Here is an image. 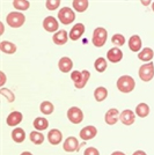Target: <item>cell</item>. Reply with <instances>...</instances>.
<instances>
[{"label": "cell", "mask_w": 154, "mask_h": 155, "mask_svg": "<svg viewBox=\"0 0 154 155\" xmlns=\"http://www.w3.org/2000/svg\"><path fill=\"white\" fill-rule=\"evenodd\" d=\"M89 78H90V73L87 70H84L82 72L80 71L71 72V79L74 82V87L77 89H82L87 84Z\"/></svg>", "instance_id": "cell-1"}, {"label": "cell", "mask_w": 154, "mask_h": 155, "mask_svg": "<svg viewBox=\"0 0 154 155\" xmlns=\"http://www.w3.org/2000/svg\"><path fill=\"white\" fill-rule=\"evenodd\" d=\"M117 88L121 93L124 94H129L135 89L136 87V81L135 79L130 75H122V77L118 78L117 80Z\"/></svg>", "instance_id": "cell-2"}, {"label": "cell", "mask_w": 154, "mask_h": 155, "mask_svg": "<svg viewBox=\"0 0 154 155\" xmlns=\"http://www.w3.org/2000/svg\"><path fill=\"white\" fill-rule=\"evenodd\" d=\"M7 25L12 28H20L25 25L26 22V16L20 12H11L7 14L6 16Z\"/></svg>", "instance_id": "cell-3"}, {"label": "cell", "mask_w": 154, "mask_h": 155, "mask_svg": "<svg viewBox=\"0 0 154 155\" xmlns=\"http://www.w3.org/2000/svg\"><path fill=\"white\" fill-rule=\"evenodd\" d=\"M108 38V31L102 28V27H99L96 28L94 32H93V37H92V43L96 48H102Z\"/></svg>", "instance_id": "cell-4"}, {"label": "cell", "mask_w": 154, "mask_h": 155, "mask_svg": "<svg viewBox=\"0 0 154 155\" xmlns=\"http://www.w3.org/2000/svg\"><path fill=\"white\" fill-rule=\"evenodd\" d=\"M139 78L144 82H149L154 78V63H146L141 65L138 71Z\"/></svg>", "instance_id": "cell-5"}, {"label": "cell", "mask_w": 154, "mask_h": 155, "mask_svg": "<svg viewBox=\"0 0 154 155\" xmlns=\"http://www.w3.org/2000/svg\"><path fill=\"white\" fill-rule=\"evenodd\" d=\"M58 19H59V21L63 25L67 26V25L73 23V21L75 20V13L73 12V9L70 8V7H63L58 12Z\"/></svg>", "instance_id": "cell-6"}, {"label": "cell", "mask_w": 154, "mask_h": 155, "mask_svg": "<svg viewBox=\"0 0 154 155\" xmlns=\"http://www.w3.org/2000/svg\"><path fill=\"white\" fill-rule=\"evenodd\" d=\"M67 118L71 123L80 124L84 120V112L78 107H71L70 109L67 110Z\"/></svg>", "instance_id": "cell-7"}, {"label": "cell", "mask_w": 154, "mask_h": 155, "mask_svg": "<svg viewBox=\"0 0 154 155\" xmlns=\"http://www.w3.org/2000/svg\"><path fill=\"white\" fill-rule=\"evenodd\" d=\"M96 134H97V129L95 126H93V125H88V126L84 127V129L80 131V133H79L80 138L84 141H88V140L94 139L96 137Z\"/></svg>", "instance_id": "cell-8"}, {"label": "cell", "mask_w": 154, "mask_h": 155, "mask_svg": "<svg viewBox=\"0 0 154 155\" xmlns=\"http://www.w3.org/2000/svg\"><path fill=\"white\" fill-rule=\"evenodd\" d=\"M80 148V145H79V141L75 137H69L66 138V140L64 141V145H63V149L67 153H72V152H77Z\"/></svg>", "instance_id": "cell-9"}, {"label": "cell", "mask_w": 154, "mask_h": 155, "mask_svg": "<svg viewBox=\"0 0 154 155\" xmlns=\"http://www.w3.org/2000/svg\"><path fill=\"white\" fill-rule=\"evenodd\" d=\"M119 120H121L124 125L130 126V125H132V124L135 123L136 114L132 111V110H130V109L123 110L122 112H121V115H119Z\"/></svg>", "instance_id": "cell-10"}, {"label": "cell", "mask_w": 154, "mask_h": 155, "mask_svg": "<svg viewBox=\"0 0 154 155\" xmlns=\"http://www.w3.org/2000/svg\"><path fill=\"white\" fill-rule=\"evenodd\" d=\"M107 59L112 64H117L123 59V51L118 48H111L107 52Z\"/></svg>", "instance_id": "cell-11"}, {"label": "cell", "mask_w": 154, "mask_h": 155, "mask_svg": "<svg viewBox=\"0 0 154 155\" xmlns=\"http://www.w3.org/2000/svg\"><path fill=\"white\" fill-rule=\"evenodd\" d=\"M119 111L116 109V108H111L109 109L105 115H104V120L108 125H115L118 120H119Z\"/></svg>", "instance_id": "cell-12"}, {"label": "cell", "mask_w": 154, "mask_h": 155, "mask_svg": "<svg viewBox=\"0 0 154 155\" xmlns=\"http://www.w3.org/2000/svg\"><path fill=\"white\" fill-rule=\"evenodd\" d=\"M43 28L48 32H55L58 30L59 23H58L57 19H55L53 16H46L43 20Z\"/></svg>", "instance_id": "cell-13"}, {"label": "cell", "mask_w": 154, "mask_h": 155, "mask_svg": "<svg viewBox=\"0 0 154 155\" xmlns=\"http://www.w3.org/2000/svg\"><path fill=\"white\" fill-rule=\"evenodd\" d=\"M22 119H23V115L20 111H13L7 116L6 123L8 124V126L14 127V126H18L22 122Z\"/></svg>", "instance_id": "cell-14"}, {"label": "cell", "mask_w": 154, "mask_h": 155, "mask_svg": "<svg viewBox=\"0 0 154 155\" xmlns=\"http://www.w3.org/2000/svg\"><path fill=\"white\" fill-rule=\"evenodd\" d=\"M48 140L52 146H57L63 140V133L57 129H52L48 133Z\"/></svg>", "instance_id": "cell-15"}, {"label": "cell", "mask_w": 154, "mask_h": 155, "mask_svg": "<svg viewBox=\"0 0 154 155\" xmlns=\"http://www.w3.org/2000/svg\"><path fill=\"white\" fill-rule=\"evenodd\" d=\"M84 34H85V25L84 23H77V25H74L73 28L71 29L69 36H70V38L72 41H78V39L81 38V36Z\"/></svg>", "instance_id": "cell-16"}, {"label": "cell", "mask_w": 154, "mask_h": 155, "mask_svg": "<svg viewBox=\"0 0 154 155\" xmlns=\"http://www.w3.org/2000/svg\"><path fill=\"white\" fill-rule=\"evenodd\" d=\"M69 34L66 30H58L57 32H55V35L52 36V41H53V43L55 44H57V45H64L67 43V41H69Z\"/></svg>", "instance_id": "cell-17"}, {"label": "cell", "mask_w": 154, "mask_h": 155, "mask_svg": "<svg viewBox=\"0 0 154 155\" xmlns=\"http://www.w3.org/2000/svg\"><path fill=\"white\" fill-rule=\"evenodd\" d=\"M58 67H59L60 72H63V73L71 72L73 68V61L70 57H62L58 61Z\"/></svg>", "instance_id": "cell-18"}, {"label": "cell", "mask_w": 154, "mask_h": 155, "mask_svg": "<svg viewBox=\"0 0 154 155\" xmlns=\"http://www.w3.org/2000/svg\"><path fill=\"white\" fill-rule=\"evenodd\" d=\"M141 38L138 35H132L129 39V49L132 52H139L141 50Z\"/></svg>", "instance_id": "cell-19"}, {"label": "cell", "mask_w": 154, "mask_h": 155, "mask_svg": "<svg viewBox=\"0 0 154 155\" xmlns=\"http://www.w3.org/2000/svg\"><path fill=\"white\" fill-rule=\"evenodd\" d=\"M0 50H1V52L6 53V54H13V53L16 52L18 48H16V45H15L14 43H12V42L2 41V42L0 43Z\"/></svg>", "instance_id": "cell-20"}, {"label": "cell", "mask_w": 154, "mask_h": 155, "mask_svg": "<svg viewBox=\"0 0 154 155\" xmlns=\"http://www.w3.org/2000/svg\"><path fill=\"white\" fill-rule=\"evenodd\" d=\"M154 57V51L151 48H145L138 53V59H140L141 61L149 63Z\"/></svg>", "instance_id": "cell-21"}, {"label": "cell", "mask_w": 154, "mask_h": 155, "mask_svg": "<svg viewBox=\"0 0 154 155\" xmlns=\"http://www.w3.org/2000/svg\"><path fill=\"white\" fill-rule=\"evenodd\" d=\"M34 127L36 129V131H44L49 127V120L44 118V117H37V118H35V120H34Z\"/></svg>", "instance_id": "cell-22"}, {"label": "cell", "mask_w": 154, "mask_h": 155, "mask_svg": "<svg viewBox=\"0 0 154 155\" xmlns=\"http://www.w3.org/2000/svg\"><path fill=\"white\" fill-rule=\"evenodd\" d=\"M12 139H13L16 143L23 142L25 139H26V132H25V130L21 129V127L14 129L13 131H12Z\"/></svg>", "instance_id": "cell-23"}, {"label": "cell", "mask_w": 154, "mask_h": 155, "mask_svg": "<svg viewBox=\"0 0 154 155\" xmlns=\"http://www.w3.org/2000/svg\"><path fill=\"white\" fill-rule=\"evenodd\" d=\"M136 115L140 118H145L149 115V105L146 103H139L136 107Z\"/></svg>", "instance_id": "cell-24"}, {"label": "cell", "mask_w": 154, "mask_h": 155, "mask_svg": "<svg viewBox=\"0 0 154 155\" xmlns=\"http://www.w3.org/2000/svg\"><path fill=\"white\" fill-rule=\"evenodd\" d=\"M72 5H73L74 11H77L79 13H82L85 11H87L89 2H88V0H73Z\"/></svg>", "instance_id": "cell-25"}, {"label": "cell", "mask_w": 154, "mask_h": 155, "mask_svg": "<svg viewBox=\"0 0 154 155\" xmlns=\"http://www.w3.org/2000/svg\"><path fill=\"white\" fill-rule=\"evenodd\" d=\"M108 96V91L105 87H97L94 91V97L97 102H103Z\"/></svg>", "instance_id": "cell-26"}, {"label": "cell", "mask_w": 154, "mask_h": 155, "mask_svg": "<svg viewBox=\"0 0 154 155\" xmlns=\"http://www.w3.org/2000/svg\"><path fill=\"white\" fill-rule=\"evenodd\" d=\"M29 138H30V141L32 143H35V145H42L43 142H44V136L39 132V131H32L30 132V134H29Z\"/></svg>", "instance_id": "cell-27"}, {"label": "cell", "mask_w": 154, "mask_h": 155, "mask_svg": "<svg viewBox=\"0 0 154 155\" xmlns=\"http://www.w3.org/2000/svg\"><path fill=\"white\" fill-rule=\"evenodd\" d=\"M39 110H41L42 114H44L45 116H46V115H51L52 112H53L55 107H53V104L50 101H44L39 105Z\"/></svg>", "instance_id": "cell-28"}, {"label": "cell", "mask_w": 154, "mask_h": 155, "mask_svg": "<svg viewBox=\"0 0 154 155\" xmlns=\"http://www.w3.org/2000/svg\"><path fill=\"white\" fill-rule=\"evenodd\" d=\"M94 67H95V70L99 73H103V72L107 70V67H108V63H107V60L103 58V57H99L95 60V63H94Z\"/></svg>", "instance_id": "cell-29"}, {"label": "cell", "mask_w": 154, "mask_h": 155, "mask_svg": "<svg viewBox=\"0 0 154 155\" xmlns=\"http://www.w3.org/2000/svg\"><path fill=\"white\" fill-rule=\"evenodd\" d=\"M13 7L18 11H27L30 7V2L28 0H14Z\"/></svg>", "instance_id": "cell-30"}, {"label": "cell", "mask_w": 154, "mask_h": 155, "mask_svg": "<svg viewBox=\"0 0 154 155\" xmlns=\"http://www.w3.org/2000/svg\"><path fill=\"white\" fill-rule=\"evenodd\" d=\"M0 93H1V95L5 97L9 103H12V102L15 101V95H14V93L11 89H8V88H1Z\"/></svg>", "instance_id": "cell-31"}, {"label": "cell", "mask_w": 154, "mask_h": 155, "mask_svg": "<svg viewBox=\"0 0 154 155\" xmlns=\"http://www.w3.org/2000/svg\"><path fill=\"white\" fill-rule=\"evenodd\" d=\"M111 42L112 44H115L116 46H122L125 44V37L123 36L122 34H115L111 37Z\"/></svg>", "instance_id": "cell-32"}, {"label": "cell", "mask_w": 154, "mask_h": 155, "mask_svg": "<svg viewBox=\"0 0 154 155\" xmlns=\"http://www.w3.org/2000/svg\"><path fill=\"white\" fill-rule=\"evenodd\" d=\"M60 5V0H46L45 2V7L49 9V11H55L57 9Z\"/></svg>", "instance_id": "cell-33"}, {"label": "cell", "mask_w": 154, "mask_h": 155, "mask_svg": "<svg viewBox=\"0 0 154 155\" xmlns=\"http://www.w3.org/2000/svg\"><path fill=\"white\" fill-rule=\"evenodd\" d=\"M84 155H100V152L95 147H88V148L85 149Z\"/></svg>", "instance_id": "cell-34"}, {"label": "cell", "mask_w": 154, "mask_h": 155, "mask_svg": "<svg viewBox=\"0 0 154 155\" xmlns=\"http://www.w3.org/2000/svg\"><path fill=\"white\" fill-rule=\"evenodd\" d=\"M0 77H1V80H0V86H4L5 82H6V75H5V73L1 71L0 72Z\"/></svg>", "instance_id": "cell-35"}, {"label": "cell", "mask_w": 154, "mask_h": 155, "mask_svg": "<svg viewBox=\"0 0 154 155\" xmlns=\"http://www.w3.org/2000/svg\"><path fill=\"white\" fill-rule=\"evenodd\" d=\"M132 155H147V154H146L144 150H136V152Z\"/></svg>", "instance_id": "cell-36"}, {"label": "cell", "mask_w": 154, "mask_h": 155, "mask_svg": "<svg viewBox=\"0 0 154 155\" xmlns=\"http://www.w3.org/2000/svg\"><path fill=\"white\" fill-rule=\"evenodd\" d=\"M111 155H125L123 152H119V150H116L114 153H111Z\"/></svg>", "instance_id": "cell-37"}, {"label": "cell", "mask_w": 154, "mask_h": 155, "mask_svg": "<svg viewBox=\"0 0 154 155\" xmlns=\"http://www.w3.org/2000/svg\"><path fill=\"white\" fill-rule=\"evenodd\" d=\"M141 4H142V5H145V6H147V5L151 4V1H149V0H147V1H141Z\"/></svg>", "instance_id": "cell-38"}, {"label": "cell", "mask_w": 154, "mask_h": 155, "mask_svg": "<svg viewBox=\"0 0 154 155\" xmlns=\"http://www.w3.org/2000/svg\"><path fill=\"white\" fill-rule=\"evenodd\" d=\"M21 155H32V154L30 153V152H22Z\"/></svg>", "instance_id": "cell-39"}, {"label": "cell", "mask_w": 154, "mask_h": 155, "mask_svg": "<svg viewBox=\"0 0 154 155\" xmlns=\"http://www.w3.org/2000/svg\"><path fill=\"white\" fill-rule=\"evenodd\" d=\"M0 27H1V34L4 32V23L2 22H0Z\"/></svg>", "instance_id": "cell-40"}, {"label": "cell", "mask_w": 154, "mask_h": 155, "mask_svg": "<svg viewBox=\"0 0 154 155\" xmlns=\"http://www.w3.org/2000/svg\"><path fill=\"white\" fill-rule=\"evenodd\" d=\"M152 9H153V12H154V1L152 2Z\"/></svg>", "instance_id": "cell-41"}]
</instances>
